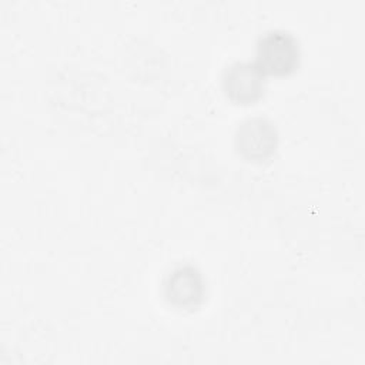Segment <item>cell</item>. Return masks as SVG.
I'll return each mask as SVG.
<instances>
[{"instance_id": "6da1fadb", "label": "cell", "mask_w": 365, "mask_h": 365, "mask_svg": "<svg viewBox=\"0 0 365 365\" xmlns=\"http://www.w3.org/2000/svg\"><path fill=\"white\" fill-rule=\"evenodd\" d=\"M255 64L264 74L285 76L292 73L301 58L299 43L287 30H268L258 43Z\"/></svg>"}, {"instance_id": "7a4b0ae2", "label": "cell", "mask_w": 365, "mask_h": 365, "mask_svg": "<svg viewBox=\"0 0 365 365\" xmlns=\"http://www.w3.org/2000/svg\"><path fill=\"white\" fill-rule=\"evenodd\" d=\"M264 77L255 63L235 61L222 73V90L234 103L250 104L264 94Z\"/></svg>"}, {"instance_id": "3957f363", "label": "cell", "mask_w": 365, "mask_h": 365, "mask_svg": "<svg viewBox=\"0 0 365 365\" xmlns=\"http://www.w3.org/2000/svg\"><path fill=\"white\" fill-rule=\"evenodd\" d=\"M277 128L262 117L248 118L237 128V150L248 160H264L269 157L277 147Z\"/></svg>"}, {"instance_id": "277c9868", "label": "cell", "mask_w": 365, "mask_h": 365, "mask_svg": "<svg viewBox=\"0 0 365 365\" xmlns=\"http://www.w3.org/2000/svg\"><path fill=\"white\" fill-rule=\"evenodd\" d=\"M167 288L170 289L167 297L180 305L192 302L197 297H200V292L202 291L200 275L194 272L192 268H180L174 271L170 275Z\"/></svg>"}]
</instances>
